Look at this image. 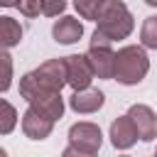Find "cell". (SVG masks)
I'll return each instance as SVG.
<instances>
[{"mask_svg": "<svg viewBox=\"0 0 157 157\" xmlns=\"http://www.w3.org/2000/svg\"><path fill=\"white\" fill-rule=\"evenodd\" d=\"M66 86V66L64 59H47L34 71L20 78V96L27 98L34 91H61Z\"/></svg>", "mask_w": 157, "mask_h": 157, "instance_id": "6da1fadb", "label": "cell"}, {"mask_svg": "<svg viewBox=\"0 0 157 157\" xmlns=\"http://www.w3.org/2000/svg\"><path fill=\"white\" fill-rule=\"evenodd\" d=\"M150 71V59L145 47L128 44L115 52V74L113 78L123 86H137Z\"/></svg>", "mask_w": 157, "mask_h": 157, "instance_id": "7a4b0ae2", "label": "cell"}, {"mask_svg": "<svg viewBox=\"0 0 157 157\" xmlns=\"http://www.w3.org/2000/svg\"><path fill=\"white\" fill-rule=\"evenodd\" d=\"M135 27V17L128 10V5L123 0H105L98 17H96V29L101 34H105L110 42L115 39H125Z\"/></svg>", "mask_w": 157, "mask_h": 157, "instance_id": "3957f363", "label": "cell"}, {"mask_svg": "<svg viewBox=\"0 0 157 157\" xmlns=\"http://www.w3.org/2000/svg\"><path fill=\"white\" fill-rule=\"evenodd\" d=\"M64 66H66V86H71L74 91H81V88L91 86L93 69H91L86 54H69V56H64Z\"/></svg>", "mask_w": 157, "mask_h": 157, "instance_id": "277c9868", "label": "cell"}, {"mask_svg": "<svg viewBox=\"0 0 157 157\" xmlns=\"http://www.w3.org/2000/svg\"><path fill=\"white\" fill-rule=\"evenodd\" d=\"M69 145L86 150V152H98L103 145V132L96 123H86V120L74 123L69 128Z\"/></svg>", "mask_w": 157, "mask_h": 157, "instance_id": "5b68a950", "label": "cell"}, {"mask_svg": "<svg viewBox=\"0 0 157 157\" xmlns=\"http://www.w3.org/2000/svg\"><path fill=\"white\" fill-rule=\"evenodd\" d=\"M29 103V108H34L37 113L47 115L49 120H59L64 115V98H61V91H34L25 98Z\"/></svg>", "mask_w": 157, "mask_h": 157, "instance_id": "8992f818", "label": "cell"}, {"mask_svg": "<svg viewBox=\"0 0 157 157\" xmlns=\"http://www.w3.org/2000/svg\"><path fill=\"white\" fill-rule=\"evenodd\" d=\"M88 64L93 69V76L98 78H113L115 74V52L110 49V44H98V47H88Z\"/></svg>", "mask_w": 157, "mask_h": 157, "instance_id": "52a82bcc", "label": "cell"}, {"mask_svg": "<svg viewBox=\"0 0 157 157\" xmlns=\"http://www.w3.org/2000/svg\"><path fill=\"white\" fill-rule=\"evenodd\" d=\"M128 115L132 118L140 140L152 142V140L157 137V118H155V110H152L150 105H145V103H135V105H130Z\"/></svg>", "mask_w": 157, "mask_h": 157, "instance_id": "ba28073f", "label": "cell"}, {"mask_svg": "<svg viewBox=\"0 0 157 157\" xmlns=\"http://www.w3.org/2000/svg\"><path fill=\"white\" fill-rule=\"evenodd\" d=\"M103 103H105L103 91L91 88V86H88V88H81V91H74V93L69 96V108H71L74 113H81V115H88V113L101 110Z\"/></svg>", "mask_w": 157, "mask_h": 157, "instance_id": "9c48e42d", "label": "cell"}, {"mask_svg": "<svg viewBox=\"0 0 157 157\" xmlns=\"http://www.w3.org/2000/svg\"><path fill=\"white\" fill-rule=\"evenodd\" d=\"M137 137L140 135H137V128H135L130 115H120V118H115L110 123V142H113V147L130 150L137 142Z\"/></svg>", "mask_w": 157, "mask_h": 157, "instance_id": "30bf717a", "label": "cell"}, {"mask_svg": "<svg viewBox=\"0 0 157 157\" xmlns=\"http://www.w3.org/2000/svg\"><path fill=\"white\" fill-rule=\"evenodd\" d=\"M54 130V120H49L47 115L37 113L34 108H27L22 115V132L29 140H47Z\"/></svg>", "mask_w": 157, "mask_h": 157, "instance_id": "8fae6325", "label": "cell"}, {"mask_svg": "<svg viewBox=\"0 0 157 157\" xmlns=\"http://www.w3.org/2000/svg\"><path fill=\"white\" fill-rule=\"evenodd\" d=\"M52 37L59 44H74L83 37V25H81V20H76L71 15H61L52 25Z\"/></svg>", "mask_w": 157, "mask_h": 157, "instance_id": "7c38bea8", "label": "cell"}, {"mask_svg": "<svg viewBox=\"0 0 157 157\" xmlns=\"http://www.w3.org/2000/svg\"><path fill=\"white\" fill-rule=\"evenodd\" d=\"M22 42V25L15 17H0V47L10 49Z\"/></svg>", "mask_w": 157, "mask_h": 157, "instance_id": "4fadbf2b", "label": "cell"}, {"mask_svg": "<svg viewBox=\"0 0 157 157\" xmlns=\"http://www.w3.org/2000/svg\"><path fill=\"white\" fill-rule=\"evenodd\" d=\"M17 125V110L12 103L0 98V135H10Z\"/></svg>", "mask_w": 157, "mask_h": 157, "instance_id": "5bb4252c", "label": "cell"}, {"mask_svg": "<svg viewBox=\"0 0 157 157\" xmlns=\"http://www.w3.org/2000/svg\"><path fill=\"white\" fill-rule=\"evenodd\" d=\"M140 39H142V47L157 49V15L145 17V22L140 27Z\"/></svg>", "mask_w": 157, "mask_h": 157, "instance_id": "9a60e30c", "label": "cell"}, {"mask_svg": "<svg viewBox=\"0 0 157 157\" xmlns=\"http://www.w3.org/2000/svg\"><path fill=\"white\" fill-rule=\"evenodd\" d=\"M12 86V56L5 47H0V93Z\"/></svg>", "mask_w": 157, "mask_h": 157, "instance_id": "2e32d148", "label": "cell"}, {"mask_svg": "<svg viewBox=\"0 0 157 157\" xmlns=\"http://www.w3.org/2000/svg\"><path fill=\"white\" fill-rule=\"evenodd\" d=\"M103 2H105V0H74V7H76V12H78V17L96 22V17H98Z\"/></svg>", "mask_w": 157, "mask_h": 157, "instance_id": "e0dca14e", "label": "cell"}, {"mask_svg": "<svg viewBox=\"0 0 157 157\" xmlns=\"http://www.w3.org/2000/svg\"><path fill=\"white\" fill-rule=\"evenodd\" d=\"M66 10V0H42V15L47 17H59Z\"/></svg>", "mask_w": 157, "mask_h": 157, "instance_id": "ac0fdd59", "label": "cell"}, {"mask_svg": "<svg viewBox=\"0 0 157 157\" xmlns=\"http://www.w3.org/2000/svg\"><path fill=\"white\" fill-rule=\"evenodd\" d=\"M17 10L25 17H37L42 12V0H20L17 2Z\"/></svg>", "mask_w": 157, "mask_h": 157, "instance_id": "d6986e66", "label": "cell"}, {"mask_svg": "<svg viewBox=\"0 0 157 157\" xmlns=\"http://www.w3.org/2000/svg\"><path fill=\"white\" fill-rule=\"evenodd\" d=\"M61 157H96V152H86V150H78V147L69 145V147L61 152Z\"/></svg>", "mask_w": 157, "mask_h": 157, "instance_id": "ffe728a7", "label": "cell"}, {"mask_svg": "<svg viewBox=\"0 0 157 157\" xmlns=\"http://www.w3.org/2000/svg\"><path fill=\"white\" fill-rule=\"evenodd\" d=\"M20 0H0V7H17Z\"/></svg>", "mask_w": 157, "mask_h": 157, "instance_id": "44dd1931", "label": "cell"}, {"mask_svg": "<svg viewBox=\"0 0 157 157\" xmlns=\"http://www.w3.org/2000/svg\"><path fill=\"white\" fill-rule=\"evenodd\" d=\"M145 2H147L150 7H157V0H145Z\"/></svg>", "mask_w": 157, "mask_h": 157, "instance_id": "7402d4cb", "label": "cell"}, {"mask_svg": "<svg viewBox=\"0 0 157 157\" xmlns=\"http://www.w3.org/2000/svg\"><path fill=\"white\" fill-rule=\"evenodd\" d=\"M0 157H7V152H5V150H2V147H0Z\"/></svg>", "mask_w": 157, "mask_h": 157, "instance_id": "603a6c76", "label": "cell"}, {"mask_svg": "<svg viewBox=\"0 0 157 157\" xmlns=\"http://www.w3.org/2000/svg\"><path fill=\"white\" fill-rule=\"evenodd\" d=\"M120 157H128V155H120Z\"/></svg>", "mask_w": 157, "mask_h": 157, "instance_id": "cb8c5ba5", "label": "cell"}, {"mask_svg": "<svg viewBox=\"0 0 157 157\" xmlns=\"http://www.w3.org/2000/svg\"><path fill=\"white\" fill-rule=\"evenodd\" d=\"M152 157H157V155H152Z\"/></svg>", "mask_w": 157, "mask_h": 157, "instance_id": "d4e9b609", "label": "cell"}, {"mask_svg": "<svg viewBox=\"0 0 157 157\" xmlns=\"http://www.w3.org/2000/svg\"><path fill=\"white\" fill-rule=\"evenodd\" d=\"M155 155H157V152H155Z\"/></svg>", "mask_w": 157, "mask_h": 157, "instance_id": "484cf974", "label": "cell"}]
</instances>
